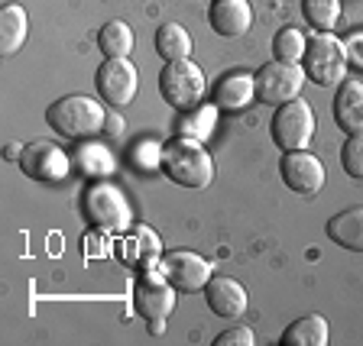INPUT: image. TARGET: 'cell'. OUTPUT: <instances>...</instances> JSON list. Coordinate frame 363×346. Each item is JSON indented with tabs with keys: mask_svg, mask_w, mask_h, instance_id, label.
Wrapping results in <instances>:
<instances>
[{
	"mask_svg": "<svg viewBox=\"0 0 363 346\" xmlns=\"http://www.w3.org/2000/svg\"><path fill=\"white\" fill-rule=\"evenodd\" d=\"M159 166H162L169 181L182 185V188H191V191L208 188L214 181V158L208 156L204 143L189 139V136H179V139L162 146Z\"/></svg>",
	"mask_w": 363,
	"mask_h": 346,
	"instance_id": "6da1fadb",
	"label": "cell"
},
{
	"mask_svg": "<svg viewBox=\"0 0 363 346\" xmlns=\"http://www.w3.org/2000/svg\"><path fill=\"white\" fill-rule=\"evenodd\" d=\"M45 120L55 133L68 136V139H91V136L104 133L107 110L101 100L88 98V94H68L45 110Z\"/></svg>",
	"mask_w": 363,
	"mask_h": 346,
	"instance_id": "7a4b0ae2",
	"label": "cell"
},
{
	"mask_svg": "<svg viewBox=\"0 0 363 346\" xmlns=\"http://www.w3.org/2000/svg\"><path fill=\"white\" fill-rule=\"evenodd\" d=\"M84 214L98 230H107V233H123L133 226V211H130L127 197L117 185L111 181H91L84 188Z\"/></svg>",
	"mask_w": 363,
	"mask_h": 346,
	"instance_id": "3957f363",
	"label": "cell"
},
{
	"mask_svg": "<svg viewBox=\"0 0 363 346\" xmlns=\"http://www.w3.org/2000/svg\"><path fill=\"white\" fill-rule=\"evenodd\" d=\"M159 91H162V100L169 107L185 113L195 110L204 100L208 81H204V71L191 59H179V62H166L162 75H159Z\"/></svg>",
	"mask_w": 363,
	"mask_h": 346,
	"instance_id": "277c9868",
	"label": "cell"
},
{
	"mask_svg": "<svg viewBox=\"0 0 363 346\" xmlns=\"http://www.w3.org/2000/svg\"><path fill=\"white\" fill-rule=\"evenodd\" d=\"M269 129H272V143L279 146L282 152L305 149L318 129L315 110H311V104L302 98L286 100V104L276 107V117H272Z\"/></svg>",
	"mask_w": 363,
	"mask_h": 346,
	"instance_id": "5b68a950",
	"label": "cell"
},
{
	"mask_svg": "<svg viewBox=\"0 0 363 346\" xmlns=\"http://www.w3.org/2000/svg\"><path fill=\"white\" fill-rule=\"evenodd\" d=\"M305 75L308 81L321 84V88H331L340 84V78L347 75V52H344V42L331 33H318L308 39V49H305Z\"/></svg>",
	"mask_w": 363,
	"mask_h": 346,
	"instance_id": "8992f818",
	"label": "cell"
},
{
	"mask_svg": "<svg viewBox=\"0 0 363 346\" xmlns=\"http://www.w3.org/2000/svg\"><path fill=\"white\" fill-rule=\"evenodd\" d=\"M305 81V68H298V62H269L257 71V98L263 104H286L302 94Z\"/></svg>",
	"mask_w": 363,
	"mask_h": 346,
	"instance_id": "52a82bcc",
	"label": "cell"
},
{
	"mask_svg": "<svg viewBox=\"0 0 363 346\" xmlns=\"http://www.w3.org/2000/svg\"><path fill=\"white\" fill-rule=\"evenodd\" d=\"M175 292L179 288L159 269H146L133 285V308L146 321H166L175 311Z\"/></svg>",
	"mask_w": 363,
	"mask_h": 346,
	"instance_id": "ba28073f",
	"label": "cell"
},
{
	"mask_svg": "<svg viewBox=\"0 0 363 346\" xmlns=\"http://www.w3.org/2000/svg\"><path fill=\"white\" fill-rule=\"evenodd\" d=\"M20 168L30 175L33 181L55 185V181H65V175L72 172V158H68V152L62 149V146L49 143V139H36V143L23 146Z\"/></svg>",
	"mask_w": 363,
	"mask_h": 346,
	"instance_id": "9c48e42d",
	"label": "cell"
},
{
	"mask_svg": "<svg viewBox=\"0 0 363 346\" xmlns=\"http://www.w3.org/2000/svg\"><path fill=\"white\" fill-rule=\"evenodd\" d=\"M94 84H98V94L104 104L127 107V104H133V98H136L140 75H136V68L130 59H104L98 68Z\"/></svg>",
	"mask_w": 363,
	"mask_h": 346,
	"instance_id": "30bf717a",
	"label": "cell"
},
{
	"mask_svg": "<svg viewBox=\"0 0 363 346\" xmlns=\"http://www.w3.org/2000/svg\"><path fill=\"white\" fill-rule=\"evenodd\" d=\"M169 282H172L179 292H201L208 282H211V263L191 249H175L169 256L159 259L156 265Z\"/></svg>",
	"mask_w": 363,
	"mask_h": 346,
	"instance_id": "8fae6325",
	"label": "cell"
},
{
	"mask_svg": "<svg viewBox=\"0 0 363 346\" xmlns=\"http://www.w3.org/2000/svg\"><path fill=\"white\" fill-rule=\"evenodd\" d=\"M279 175L295 195H318V191L325 188V166L308 149L286 152L279 162Z\"/></svg>",
	"mask_w": 363,
	"mask_h": 346,
	"instance_id": "7c38bea8",
	"label": "cell"
},
{
	"mask_svg": "<svg viewBox=\"0 0 363 346\" xmlns=\"http://www.w3.org/2000/svg\"><path fill=\"white\" fill-rule=\"evenodd\" d=\"M257 98V75L250 71H227L214 81L211 100L218 110H243Z\"/></svg>",
	"mask_w": 363,
	"mask_h": 346,
	"instance_id": "4fadbf2b",
	"label": "cell"
},
{
	"mask_svg": "<svg viewBox=\"0 0 363 346\" xmlns=\"http://www.w3.org/2000/svg\"><path fill=\"white\" fill-rule=\"evenodd\" d=\"M208 23L218 36L237 39L253 26V7H250V0H211Z\"/></svg>",
	"mask_w": 363,
	"mask_h": 346,
	"instance_id": "5bb4252c",
	"label": "cell"
},
{
	"mask_svg": "<svg viewBox=\"0 0 363 346\" xmlns=\"http://www.w3.org/2000/svg\"><path fill=\"white\" fill-rule=\"evenodd\" d=\"M204 298H208V308L218 317H240L247 314V288L237 279H227V275H211V282L204 285Z\"/></svg>",
	"mask_w": 363,
	"mask_h": 346,
	"instance_id": "9a60e30c",
	"label": "cell"
},
{
	"mask_svg": "<svg viewBox=\"0 0 363 346\" xmlns=\"http://www.w3.org/2000/svg\"><path fill=\"white\" fill-rule=\"evenodd\" d=\"M334 123L347 136L363 133V81H340L334 98Z\"/></svg>",
	"mask_w": 363,
	"mask_h": 346,
	"instance_id": "2e32d148",
	"label": "cell"
},
{
	"mask_svg": "<svg viewBox=\"0 0 363 346\" xmlns=\"http://www.w3.org/2000/svg\"><path fill=\"white\" fill-rule=\"evenodd\" d=\"M328 236L340 249L363 253V207H347L328 220Z\"/></svg>",
	"mask_w": 363,
	"mask_h": 346,
	"instance_id": "e0dca14e",
	"label": "cell"
},
{
	"mask_svg": "<svg viewBox=\"0 0 363 346\" xmlns=\"http://www.w3.org/2000/svg\"><path fill=\"white\" fill-rule=\"evenodd\" d=\"M30 36V16L20 4H7L0 10V52L16 55Z\"/></svg>",
	"mask_w": 363,
	"mask_h": 346,
	"instance_id": "ac0fdd59",
	"label": "cell"
},
{
	"mask_svg": "<svg viewBox=\"0 0 363 346\" xmlns=\"http://www.w3.org/2000/svg\"><path fill=\"white\" fill-rule=\"evenodd\" d=\"M331 330H328V321L318 314H308V317H298L292 324L286 327V333L279 337L282 346H325Z\"/></svg>",
	"mask_w": 363,
	"mask_h": 346,
	"instance_id": "d6986e66",
	"label": "cell"
},
{
	"mask_svg": "<svg viewBox=\"0 0 363 346\" xmlns=\"http://www.w3.org/2000/svg\"><path fill=\"white\" fill-rule=\"evenodd\" d=\"M98 45H101V52H104V59H127L136 45L133 26H127L123 20H111L107 26H101Z\"/></svg>",
	"mask_w": 363,
	"mask_h": 346,
	"instance_id": "ffe728a7",
	"label": "cell"
},
{
	"mask_svg": "<svg viewBox=\"0 0 363 346\" xmlns=\"http://www.w3.org/2000/svg\"><path fill=\"white\" fill-rule=\"evenodd\" d=\"M156 52L166 62H179V59H191V36L185 26L179 23H162L156 30Z\"/></svg>",
	"mask_w": 363,
	"mask_h": 346,
	"instance_id": "44dd1931",
	"label": "cell"
},
{
	"mask_svg": "<svg viewBox=\"0 0 363 346\" xmlns=\"http://www.w3.org/2000/svg\"><path fill=\"white\" fill-rule=\"evenodd\" d=\"M214 123H218V107L198 104L195 110H185V117H182V123H179V136H189V139L204 143V139H211Z\"/></svg>",
	"mask_w": 363,
	"mask_h": 346,
	"instance_id": "7402d4cb",
	"label": "cell"
},
{
	"mask_svg": "<svg viewBox=\"0 0 363 346\" xmlns=\"http://www.w3.org/2000/svg\"><path fill=\"white\" fill-rule=\"evenodd\" d=\"M130 233H133V263L140 269H156L159 259H162V243H159V233H152L146 224H133L130 226Z\"/></svg>",
	"mask_w": 363,
	"mask_h": 346,
	"instance_id": "603a6c76",
	"label": "cell"
},
{
	"mask_svg": "<svg viewBox=\"0 0 363 346\" xmlns=\"http://www.w3.org/2000/svg\"><path fill=\"white\" fill-rule=\"evenodd\" d=\"M305 49H308V39L295 30V26H282L272 36V55H276V62H302Z\"/></svg>",
	"mask_w": 363,
	"mask_h": 346,
	"instance_id": "cb8c5ba5",
	"label": "cell"
},
{
	"mask_svg": "<svg viewBox=\"0 0 363 346\" xmlns=\"http://www.w3.org/2000/svg\"><path fill=\"white\" fill-rule=\"evenodd\" d=\"M78 156V168H82L88 178H107V175L113 172V158H111V152L104 149V146H98V143H88V146H82V149L75 152Z\"/></svg>",
	"mask_w": 363,
	"mask_h": 346,
	"instance_id": "d4e9b609",
	"label": "cell"
},
{
	"mask_svg": "<svg viewBox=\"0 0 363 346\" xmlns=\"http://www.w3.org/2000/svg\"><path fill=\"white\" fill-rule=\"evenodd\" d=\"M302 13L311 26L321 33H331L340 20V0H302Z\"/></svg>",
	"mask_w": 363,
	"mask_h": 346,
	"instance_id": "484cf974",
	"label": "cell"
},
{
	"mask_svg": "<svg viewBox=\"0 0 363 346\" xmlns=\"http://www.w3.org/2000/svg\"><path fill=\"white\" fill-rule=\"evenodd\" d=\"M340 166L354 181H363V133L347 136V143L340 149Z\"/></svg>",
	"mask_w": 363,
	"mask_h": 346,
	"instance_id": "4316f807",
	"label": "cell"
},
{
	"mask_svg": "<svg viewBox=\"0 0 363 346\" xmlns=\"http://www.w3.org/2000/svg\"><path fill=\"white\" fill-rule=\"evenodd\" d=\"M214 343H218V346H253V343H257V337H253V330H250V327H234V330L220 333Z\"/></svg>",
	"mask_w": 363,
	"mask_h": 346,
	"instance_id": "83f0119b",
	"label": "cell"
},
{
	"mask_svg": "<svg viewBox=\"0 0 363 346\" xmlns=\"http://www.w3.org/2000/svg\"><path fill=\"white\" fill-rule=\"evenodd\" d=\"M344 52H347V62H354L357 68H363V33H354L344 42Z\"/></svg>",
	"mask_w": 363,
	"mask_h": 346,
	"instance_id": "f1b7e54d",
	"label": "cell"
},
{
	"mask_svg": "<svg viewBox=\"0 0 363 346\" xmlns=\"http://www.w3.org/2000/svg\"><path fill=\"white\" fill-rule=\"evenodd\" d=\"M104 133H107V136H121V133H123V117H117V113H113V117H107Z\"/></svg>",
	"mask_w": 363,
	"mask_h": 346,
	"instance_id": "f546056e",
	"label": "cell"
},
{
	"mask_svg": "<svg viewBox=\"0 0 363 346\" xmlns=\"http://www.w3.org/2000/svg\"><path fill=\"white\" fill-rule=\"evenodd\" d=\"M20 156H23V146L20 143H10L7 146V158H16V162H20Z\"/></svg>",
	"mask_w": 363,
	"mask_h": 346,
	"instance_id": "4dcf8cb0",
	"label": "cell"
}]
</instances>
